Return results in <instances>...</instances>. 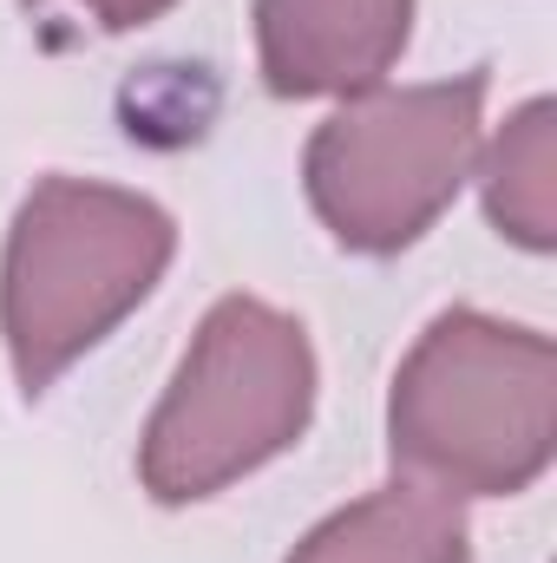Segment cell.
<instances>
[{
    "label": "cell",
    "instance_id": "6da1fadb",
    "mask_svg": "<svg viewBox=\"0 0 557 563\" xmlns=\"http://www.w3.org/2000/svg\"><path fill=\"white\" fill-rule=\"evenodd\" d=\"M394 472L446 498H518L557 452L551 334L446 308L426 321L387 394Z\"/></svg>",
    "mask_w": 557,
    "mask_h": 563
},
{
    "label": "cell",
    "instance_id": "7a4b0ae2",
    "mask_svg": "<svg viewBox=\"0 0 557 563\" xmlns=\"http://www.w3.org/2000/svg\"><path fill=\"white\" fill-rule=\"evenodd\" d=\"M177 256L164 203L92 177H40L0 250V341L26 400L86 361Z\"/></svg>",
    "mask_w": 557,
    "mask_h": 563
},
{
    "label": "cell",
    "instance_id": "3957f363",
    "mask_svg": "<svg viewBox=\"0 0 557 563\" xmlns=\"http://www.w3.org/2000/svg\"><path fill=\"white\" fill-rule=\"evenodd\" d=\"M315 347L295 314L223 295L139 439V485L157 505H204L282 459L315 420Z\"/></svg>",
    "mask_w": 557,
    "mask_h": 563
},
{
    "label": "cell",
    "instance_id": "277c9868",
    "mask_svg": "<svg viewBox=\"0 0 557 563\" xmlns=\"http://www.w3.org/2000/svg\"><path fill=\"white\" fill-rule=\"evenodd\" d=\"M485 144V66L433 86L341 99L302 151V190L321 230L354 256H401L466 190Z\"/></svg>",
    "mask_w": 557,
    "mask_h": 563
},
{
    "label": "cell",
    "instance_id": "5b68a950",
    "mask_svg": "<svg viewBox=\"0 0 557 563\" xmlns=\"http://www.w3.org/2000/svg\"><path fill=\"white\" fill-rule=\"evenodd\" d=\"M414 40V0H256V66L276 99H361Z\"/></svg>",
    "mask_w": 557,
    "mask_h": 563
},
{
    "label": "cell",
    "instance_id": "8992f818",
    "mask_svg": "<svg viewBox=\"0 0 557 563\" xmlns=\"http://www.w3.org/2000/svg\"><path fill=\"white\" fill-rule=\"evenodd\" d=\"M288 563H472V525L459 498L394 478L321 518Z\"/></svg>",
    "mask_w": 557,
    "mask_h": 563
},
{
    "label": "cell",
    "instance_id": "52a82bcc",
    "mask_svg": "<svg viewBox=\"0 0 557 563\" xmlns=\"http://www.w3.org/2000/svg\"><path fill=\"white\" fill-rule=\"evenodd\" d=\"M479 190H485V217L505 243L551 256L557 250V106L551 99H525L499 139L479 144L472 164Z\"/></svg>",
    "mask_w": 557,
    "mask_h": 563
},
{
    "label": "cell",
    "instance_id": "ba28073f",
    "mask_svg": "<svg viewBox=\"0 0 557 563\" xmlns=\"http://www.w3.org/2000/svg\"><path fill=\"white\" fill-rule=\"evenodd\" d=\"M26 7H46V0H26ZM73 7H86L106 33H132V26H151V20H164L177 0H73Z\"/></svg>",
    "mask_w": 557,
    "mask_h": 563
}]
</instances>
